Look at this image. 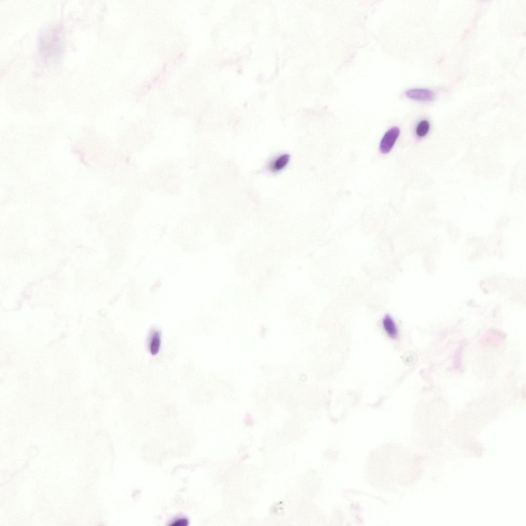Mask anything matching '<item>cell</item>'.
I'll list each match as a JSON object with an SVG mask.
<instances>
[{
	"instance_id": "6",
	"label": "cell",
	"mask_w": 526,
	"mask_h": 526,
	"mask_svg": "<svg viewBox=\"0 0 526 526\" xmlns=\"http://www.w3.org/2000/svg\"><path fill=\"white\" fill-rule=\"evenodd\" d=\"M431 123L427 119L420 120L417 124L415 128L416 136L419 138H423L426 137L431 130Z\"/></svg>"
},
{
	"instance_id": "1",
	"label": "cell",
	"mask_w": 526,
	"mask_h": 526,
	"mask_svg": "<svg viewBox=\"0 0 526 526\" xmlns=\"http://www.w3.org/2000/svg\"><path fill=\"white\" fill-rule=\"evenodd\" d=\"M61 37L60 31L51 29L43 33L39 40V49L44 58H56L61 52Z\"/></svg>"
},
{
	"instance_id": "4",
	"label": "cell",
	"mask_w": 526,
	"mask_h": 526,
	"mask_svg": "<svg viewBox=\"0 0 526 526\" xmlns=\"http://www.w3.org/2000/svg\"><path fill=\"white\" fill-rule=\"evenodd\" d=\"M382 325L388 335L392 339H395L398 335V330L397 325L393 318L390 315H386L383 320Z\"/></svg>"
},
{
	"instance_id": "2",
	"label": "cell",
	"mask_w": 526,
	"mask_h": 526,
	"mask_svg": "<svg viewBox=\"0 0 526 526\" xmlns=\"http://www.w3.org/2000/svg\"><path fill=\"white\" fill-rule=\"evenodd\" d=\"M400 130L393 127L388 130L379 143V150L382 154L387 155L393 149L400 136Z\"/></svg>"
},
{
	"instance_id": "5",
	"label": "cell",
	"mask_w": 526,
	"mask_h": 526,
	"mask_svg": "<svg viewBox=\"0 0 526 526\" xmlns=\"http://www.w3.org/2000/svg\"><path fill=\"white\" fill-rule=\"evenodd\" d=\"M290 156L289 155H282L273 159L270 164V169L272 172L277 173L283 170L289 163Z\"/></svg>"
},
{
	"instance_id": "3",
	"label": "cell",
	"mask_w": 526,
	"mask_h": 526,
	"mask_svg": "<svg viewBox=\"0 0 526 526\" xmlns=\"http://www.w3.org/2000/svg\"><path fill=\"white\" fill-rule=\"evenodd\" d=\"M406 97L411 99L420 101H430L435 97V92L425 88H413L407 90L405 92Z\"/></svg>"
}]
</instances>
